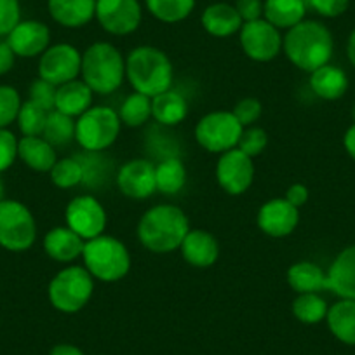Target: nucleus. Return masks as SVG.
<instances>
[{"mask_svg":"<svg viewBox=\"0 0 355 355\" xmlns=\"http://www.w3.org/2000/svg\"><path fill=\"white\" fill-rule=\"evenodd\" d=\"M189 232L190 223L187 214L171 204L150 207L138 223L139 242L157 254H166L180 249Z\"/></svg>","mask_w":355,"mask_h":355,"instance_id":"f257e3e1","label":"nucleus"},{"mask_svg":"<svg viewBox=\"0 0 355 355\" xmlns=\"http://www.w3.org/2000/svg\"><path fill=\"white\" fill-rule=\"evenodd\" d=\"M282 49L296 68L312 73L329 63L333 56V35L322 23L303 19L288 30L282 39Z\"/></svg>","mask_w":355,"mask_h":355,"instance_id":"f03ea898","label":"nucleus"},{"mask_svg":"<svg viewBox=\"0 0 355 355\" xmlns=\"http://www.w3.org/2000/svg\"><path fill=\"white\" fill-rule=\"evenodd\" d=\"M125 77L136 93L155 98L173 85V63L164 51L152 46H139L125 60Z\"/></svg>","mask_w":355,"mask_h":355,"instance_id":"7ed1b4c3","label":"nucleus"},{"mask_svg":"<svg viewBox=\"0 0 355 355\" xmlns=\"http://www.w3.org/2000/svg\"><path fill=\"white\" fill-rule=\"evenodd\" d=\"M82 80L96 94H112L125 77V60L121 51L108 42H96L82 54Z\"/></svg>","mask_w":355,"mask_h":355,"instance_id":"20e7f679","label":"nucleus"},{"mask_svg":"<svg viewBox=\"0 0 355 355\" xmlns=\"http://www.w3.org/2000/svg\"><path fill=\"white\" fill-rule=\"evenodd\" d=\"M82 258L85 270L101 282L121 281L131 268V254L124 242L105 234L85 241Z\"/></svg>","mask_w":355,"mask_h":355,"instance_id":"39448f33","label":"nucleus"},{"mask_svg":"<svg viewBox=\"0 0 355 355\" xmlns=\"http://www.w3.org/2000/svg\"><path fill=\"white\" fill-rule=\"evenodd\" d=\"M94 293L93 275L85 270V266L71 265L54 275L49 282L51 305L63 313H75L84 309Z\"/></svg>","mask_w":355,"mask_h":355,"instance_id":"423d86ee","label":"nucleus"},{"mask_svg":"<svg viewBox=\"0 0 355 355\" xmlns=\"http://www.w3.org/2000/svg\"><path fill=\"white\" fill-rule=\"evenodd\" d=\"M122 121L119 112L108 107H91L75 121V139L89 152H100L115 143Z\"/></svg>","mask_w":355,"mask_h":355,"instance_id":"0eeeda50","label":"nucleus"},{"mask_svg":"<svg viewBox=\"0 0 355 355\" xmlns=\"http://www.w3.org/2000/svg\"><path fill=\"white\" fill-rule=\"evenodd\" d=\"M37 225L33 214L18 200L0 202V245L8 251L21 252L33 245Z\"/></svg>","mask_w":355,"mask_h":355,"instance_id":"6e6552de","label":"nucleus"},{"mask_svg":"<svg viewBox=\"0 0 355 355\" xmlns=\"http://www.w3.org/2000/svg\"><path fill=\"white\" fill-rule=\"evenodd\" d=\"M242 131L234 112H211L197 122L196 139L204 150L221 155L237 146Z\"/></svg>","mask_w":355,"mask_h":355,"instance_id":"1a4fd4ad","label":"nucleus"},{"mask_svg":"<svg viewBox=\"0 0 355 355\" xmlns=\"http://www.w3.org/2000/svg\"><path fill=\"white\" fill-rule=\"evenodd\" d=\"M67 227L84 241L103 235L107 228V211L93 196H78L70 200L64 211Z\"/></svg>","mask_w":355,"mask_h":355,"instance_id":"9d476101","label":"nucleus"},{"mask_svg":"<svg viewBox=\"0 0 355 355\" xmlns=\"http://www.w3.org/2000/svg\"><path fill=\"white\" fill-rule=\"evenodd\" d=\"M82 56L70 44L49 46L40 56L39 75L53 85H63L80 75Z\"/></svg>","mask_w":355,"mask_h":355,"instance_id":"9b49d317","label":"nucleus"},{"mask_svg":"<svg viewBox=\"0 0 355 355\" xmlns=\"http://www.w3.org/2000/svg\"><path fill=\"white\" fill-rule=\"evenodd\" d=\"M241 46L242 51L252 61H272L279 56L282 49V37L279 28L266 21L256 19L248 21L241 28Z\"/></svg>","mask_w":355,"mask_h":355,"instance_id":"f8f14e48","label":"nucleus"},{"mask_svg":"<svg viewBox=\"0 0 355 355\" xmlns=\"http://www.w3.org/2000/svg\"><path fill=\"white\" fill-rule=\"evenodd\" d=\"M216 180L221 189L230 196H242L248 192L254 180V164L237 146L221 153L216 164Z\"/></svg>","mask_w":355,"mask_h":355,"instance_id":"ddd939ff","label":"nucleus"},{"mask_svg":"<svg viewBox=\"0 0 355 355\" xmlns=\"http://www.w3.org/2000/svg\"><path fill=\"white\" fill-rule=\"evenodd\" d=\"M96 19L112 35H129L141 23L138 0H96Z\"/></svg>","mask_w":355,"mask_h":355,"instance_id":"4468645a","label":"nucleus"},{"mask_svg":"<svg viewBox=\"0 0 355 355\" xmlns=\"http://www.w3.org/2000/svg\"><path fill=\"white\" fill-rule=\"evenodd\" d=\"M300 221V209L288 199H272L258 211V227L268 237L282 239L295 232Z\"/></svg>","mask_w":355,"mask_h":355,"instance_id":"2eb2a0df","label":"nucleus"},{"mask_svg":"<svg viewBox=\"0 0 355 355\" xmlns=\"http://www.w3.org/2000/svg\"><path fill=\"white\" fill-rule=\"evenodd\" d=\"M119 190L131 199H148L157 190L155 166L148 160L135 159L125 162L117 174Z\"/></svg>","mask_w":355,"mask_h":355,"instance_id":"dca6fc26","label":"nucleus"},{"mask_svg":"<svg viewBox=\"0 0 355 355\" xmlns=\"http://www.w3.org/2000/svg\"><path fill=\"white\" fill-rule=\"evenodd\" d=\"M51 32L40 21H19L8 35V44L16 56L35 58L42 56L49 47Z\"/></svg>","mask_w":355,"mask_h":355,"instance_id":"f3484780","label":"nucleus"},{"mask_svg":"<svg viewBox=\"0 0 355 355\" xmlns=\"http://www.w3.org/2000/svg\"><path fill=\"white\" fill-rule=\"evenodd\" d=\"M180 249H182L185 261L197 268L213 266L220 256V244L214 235L206 230H200V228L190 230L183 239Z\"/></svg>","mask_w":355,"mask_h":355,"instance_id":"a211bd4d","label":"nucleus"},{"mask_svg":"<svg viewBox=\"0 0 355 355\" xmlns=\"http://www.w3.org/2000/svg\"><path fill=\"white\" fill-rule=\"evenodd\" d=\"M327 289L341 300H355V245L336 256L327 272Z\"/></svg>","mask_w":355,"mask_h":355,"instance_id":"6ab92c4d","label":"nucleus"},{"mask_svg":"<svg viewBox=\"0 0 355 355\" xmlns=\"http://www.w3.org/2000/svg\"><path fill=\"white\" fill-rule=\"evenodd\" d=\"M51 18L67 28H80L96 16V0H47Z\"/></svg>","mask_w":355,"mask_h":355,"instance_id":"aec40b11","label":"nucleus"},{"mask_svg":"<svg viewBox=\"0 0 355 355\" xmlns=\"http://www.w3.org/2000/svg\"><path fill=\"white\" fill-rule=\"evenodd\" d=\"M85 241L68 227H56L44 237V251L51 259L60 263L75 261L82 256Z\"/></svg>","mask_w":355,"mask_h":355,"instance_id":"412c9836","label":"nucleus"},{"mask_svg":"<svg viewBox=\"0 0 355 355\" xmlns=\"http://www.w3.org/2000/svg\"><path fill=\"white\" fill-rule=\"evenodd\" d=\"M93 94L91 87L78 78L58 85L54 110L61 112L68 117H80L84 112L93 107Z\"/></svg>","mask_w":355,"mask_h":355,"instance_id":"4be33fe9","label":"nucleus"},{"mask_svg":"<svg viewBox=\"0 0 355 355\" xmlns=\"http://www.w3.org/2000/svg\"><path fill=\"white\" fill-rule=\"evenodd\" d=\"M200 21H202L204 30H206L209 35L220 37V39L241 32L242 25H244V21H242V18L239 16L235 6L225 4V2H218V4L209 6V8L202 12Z\"/></svg>","mask_w":355,"mask_h":355,"instance_id":"5701e85b","label":"nucleus"},{"mask_svg":"<svg viewBox=\"0 0 355 355\" xmlns=\"http://www.w3.org/2000/svg\"><path fill=\"white\" fill-rule=\"evenodd\" d=\"M18 157L39 173H49L56 164L54 146L42 136H23L18 141Z\"/></svg>","mask_w":355,"mask_h":355,"instance_id":"b1692460","label":"nucleus"},{"mask_svg":"<svg viewBox=\"0 0 355 355\" xmlns=\"http://www.w3.org/2000/svg\"><path fill=\"white\" fill-rule=\"evenodd\" d=\"M310 87L322 100H340L347 93L348 78L341 68L331 67L327 63L310 73Z\"/></svg>","mask_w":355,"mask_h":355,"instance_id":"393cba45","label":"nucleus"},{"mask_svg":"<svg viewBox=\"0 0 355 355\" xmlns=\"http://www.w3.org/2000/svg\"><path fill=\"white\" fill-rule=\"evenodd\" d=\"M306 4L303 0H265L263 15L275 28H293L305 19Z\"/></svg>","mask_w":355,"mask_h":355,"instance_id":"a878e982","label":"nucleus"},{"mask_svg":"<svg viewBox=\"0 0 355 355\" xmlns=\"http://www.w3.org/2000/svg\"><path fill=\"white\" fill-rule=\"evenodd\" d=\"M288 282L298 295L327 289V274L312 261H298L288 270Z\"/></svg>","mask_w":355,"mask_h":355,"instance_id":"bb28decb","label":"nucleus"},{"mask_svg":"<svg viewBox=\"0 0 355 355\" xmlns=\"http://www.w3.org/2000/svg\"><path fill=\"white\" fill-rule=\"evenodd\" d=\"M187 114H189V103L173 89L152 98V117L159 124L176 125L185 121Z\"/></svg>","mask_w":355,"mask_h":355,"instance_id":"cd10ccee","label":"nucleus"},{"mask_svg":"<svg viewBox=\"0 0 355 355\" xmlns=\"http://www.w3.org/2000/svg\"><path fill=\"white\" fill-rule=\"evenodd\" d=\"M327 326L334 338L347 345H355V300H341L327 310Z\"/></svg>","mask_w":355,"mask_h":355,"instance_id":"c85d7f7f","label":"nucleus"},{"mask_svg":"<svg viewBox=\"0 0 355 355\" xmlns=\"http://www.w3.org/2000/svg\"><path fill=\"white\" fill-rule=\"evenodd\" d=\"M155 183L157 190L166 196L182 192L187 183V169L182 160L171 157L155 166Z\"/></svg>","mask_w":355,"mask_h":355,"instance_id":"c756f323","label":"nucleus"},{"mask_svg":"<svg viewBox=\"0 0 355 355\" xmlns=\"http://www.w3.org/2000/svg\"><path fill=\"white\" fill-rule=\"evenodd\" d=\"M150 15L162 23H178L189 18L196 0H146Z\"/></svg>","mask_w":355,"mask_h":355,"instance_id":"7c9ffc66","label":"nucleus"},{"mask_svg":"<svg viewBox=\"0 0 355 355\" xmlns=\"http://www.w3.org/2000/svg\"><path fill=\"white\" fill-rule=\"evenodd\" d=\"M119 117L128 128H139L152 117V98L135 91L121 105Z\"/></svg>","mask_w":355,"mask_h":355,"instance_id":"2f4dec72","label":"nucleus"},{"mask_svg":"<svg viewBox=\"0 0 355 355\" xmlns=\"http://www.w3.org/2000/svg\"><path fill=\"white\" fill-rule=\"evenodd\" d=\"M42 138L53 146H63L75 139V121L73 117L61 114V112L53 110L47 114L46 128H44Z\"/></svg>","mask_w":355,"mask_h":355,"instance_id":"473e14b6","label":"nucleus"},{"mask_svg":"<svg viewBox=\"0 0 355 355\" xmlns=\"http://www.w3.org/2000/svg\"><path fill=\"white\" fill-rule=\"evenodd\" d=\"M327 303L320 298L317 293H305L298 295V298L293 302V313L296 319L303 324H317L326 319Z\"/></svg>","mask_w":355,"mask_h":355,"instance_id":"72a5a7b5","label":"nucleus"},{"mask_svg":"<svg viewBox=\"0 0 355 355\" xmlns=\"http://www.w3.org/2000/svg\"><path fill=\"white\" fill-rule=\"evenodd\" d=\"M49 174L58 189H73L84 180V166L75 159H61L56 160Z\"/></svg>","mask_w":355,"mask_h":355,"instance_id":"f704fd0d","label":"nucleus"},{"mask_svg":"<svg viewBox=\"0 0 355 355\" xmlns=\"http://www.w3.org/2000/svg\"><path fill=\"white\" fill-rule=\"evenodd\" d=\"M47 114L49 112L40 108L33 101L28 100L26 103H23L21 108H19L18 119H16L23 136H42L44 128H46Z\"/></svg>","mask_w":355,"mask_h":355,"instance_id":"c9c22d12","label":"nucleus"},{"mask_svg":"<svg viewBox=\"0 0 355 355\" xmlns=\"http://www.w3.org/2000/svg\"><path fill=\"white\" fill-rule=\"evenodd\" d=\"M21 100L15 87L0 85V129H6L18 119Z\"/></svg>","mask_w":355,"mask_h":355,"instance_id":"e433bc0d","label":"nucleus"},{"mask_svg":"<svg viewBox=\"0 0 355 355\" xmlns=\"http://www.w3.org/2000/svg\"><path fill=\"white\" fill-rule=\"evenodd\" d=\"M266 145H268V136H266L265 129L249 125V128H244V131H242L241 139L237 143V148L242 150L245 155H249L252 159V157L265 152Z\"/></svg>","mask_w":355,"mask_h":355,"instance_id":"4c0bfd02","label":"nucleus"},{"mask_svg":"<svg viewBox=\"0 0 355 355\" xmlns=\"http://www.w3.org/2000/svg\"><path fill=\"white\" fill-rule=\"evenodd\" d=\"M56 85L49 84L44 78H37L32 85H30V101L39 105L46 112H53L54 105H56Z\"/></svg>","mask_w":355,"mask_h":355,"instance_id":"58836bf2","label":"nucleus"},{"mask_svg":"<svg viewBox=\"0 0 355 355\" xmlns=\"http://www.w3.org/2000/svg\"><path fill=\"white\" fill-rule=\"evenodd\" d=\"M19 0H0V37L9 35L21 21Z\"/></svg>","mask_w":355,"mask_h":355,"instance_id":"ea45409f","label":"nucleus"},{"mask_svg":"<svg viewBox=\"0 0 355 355\" xmlns=\"http://www.w3.org/2000/svg\"><path fill=\"white\" fill-rule=\"evenodd\" d=\"M18 157V139L8 129H0V173L8 171Z\"/></svg>","mask_w":355,"mask_h":355,"instance_id":"a19ab883","label":"nucleus"},{"mask_svg":"<svg viewBox=\"0 0 355 355\" xmlns=\"http://www.w3.org/2000/svg\"><path fill=\"white\" fill-rule=\"evenodd\" d=\"M263 114V107L256 98H244V100L239 101L234 108V115L237 117V121L241 122L242 128H249V125L254 124Z\"/></svg>","mask_w":355,"mask_h":355,"instance_id":"79ce46f5","label":"nucleus"},{"mask_svg":"<svg viewBox=\"0 0 355 355\" xmlns=\"http://www.w3.org/2000/svg\"><path fill=\"white\" fill-rule=\"evenodd\" d=\"M306 6L326 18H336L348 8V0H306Z\"/></svg>","mask_w":355,"mask_h":355,"instance_id":"37998d69","label":"nucleus"},{"mask_svg":"<svg viewBox=\"0 0 355 355\" xmlns=\"http://www.w3.org/2000/svg\"><path fill=\"white\" fill-rule=\"evenodd\" d=\"M263 4L265 2H261V0H237L235 9H237L239 16L244 23L256 21V19H261Z\"/></svg>","mask_w":355,"mask_h":355,"instance_id":"c03bdc74","label":"nucleus"},{"mask_svg":"<svg viewBox=\"0 0 355 355\" xmlns=\"http://www.w3.org/2000/svg\"><path fill=\"white\" fill-rule=\"evenodd\" d=\"M284 199H288L293 206H296L300 209L309 200V189L305 185H302V183H295V185H291L286 190Z\"/></svg>","mask_w":355,"mask_h":355,"instance_id":"a18cd8bd","label":"nucleus"},{"mask_svg":"<svg viewBox=\"0 0 355 355\" xmlns=\"http://www.w3.org/2000/svg\"><path fill=\"white\" fill-rule=\"evenodd\" d=\"M15 51L11 49V46L6 42H0V75H6L12 70L15 67Z\"/></svg>","mask_w":355,"mask_h":355,"instance_id":"49530a36","label":"nucleus"},{"mask_svg":"<svg viewBox=\"0 0 355 355\" xmlns=\"http://www.w3.org/2000/svg\"><path fill=\"white\" fill-rule=\"evenodd\" d=\"M49 355H84V352L80 350L75 345H68V343H60L56 347H53V350L49 352Z\"/></svg>","mask_w":355,"mask_h":355,"instance_id":"de8ad7c7","label":"nucleus"},{"mask_svg":"<svg viewBox=\"0 0 355 355\" xmlns=\"http://www.w3.org/2000/svg\"><path fill=\"white\" fill-rule=\"evenodd\" d=\"M343 143H345V148H347L348 155L355 160V124L352 125L347 132H345Z\"/></svg>","mask_w":355,"mask_h":355,"instance_id":"09e8293b","label":"nucleus"},{"mask_svg":"<svg viewBox=\"0 0 355 355\" xmlns=\"http://www.w3.org/2000/svg\"><path fill=\"white\" fill-rule=\"evenodd\" d=\"M347 53H348V60H350V63L355 67V30H354V32H352L350 39H348Z\"/></svg>","mask_w":355,"mask_h":355,"instance_id":"8fccbe9b","label":"nucleus"},{"mask_svg":"<svg viewBox=\"0 0 355 355\" xmlns=\"http://www.w3.org/2000/svg\"><path fill=\"white\" fill-rule=\"evenodd\" d=\"M4 200V182L0 180V202Z\"/></svg>","mask_w":355,"mask_h":355,"instance_id":"3c124183","label":"nucleus"},{"mask_svg":"<svg viewBox=\"0 0 355 355\" xmlns=\"http://www.w3.org/2000/svg\"><path fill=\"white\" fill-rule=\"evenodd\" d=\"M303 2H305V4H306V0H303Z\"/></svg>","mask_w":355,"mask_h":355,"instance_id":"603ef678","label":"nucleus"},{"mask_svg":"<svg viewBox=\"0 0 355 355\" xmlns=\"http://www.w3.org/2000/svg\"><path fill=\"white\" fill-rule=\"evenodd\" d=\"M354 117H355V110H354Z\"/></svg>","mask_w":355,"mask_h":355,"instance_id":"864d4df0","label":"nucleus"}]
</instances>
